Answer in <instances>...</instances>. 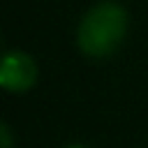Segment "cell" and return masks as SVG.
I'll use <instances>...</instances> for the list:
<instances>
[{
    "mask_svg": "<svg viewBox=\"0 0 148 148\" xmlns=\"http://www.w3.org/2000/svg\"><path fill=\"white\" fill-rule=\"evenodd\" d=\"M0 141H2V148H12V134H9V125L7 123L0 125Z\"/></svg>",
    "mask_w": 148,
    "mask_h": 148,
    "instance_id": "obj_3",
    "label": "cell"
},
{
    "mask_svg": "<svg viewBox=\"0 0 148 148\" xmlns=\"http://www.w3.org/2000/svg\"><path fill=\"white\" fill-rule=\"evenodd\" d=\"M65 148H88V146H81V143H72V146H65Z\"/></svg>",
    "mask_w": 148,
    "mask_h": 148,
    "instance_id": "obj_4",
    "label": "cell"
},
{
    "mask_svg": "<svg viewBox=\"0 0 148 148\" xmlns=\"http://www.w3.org/2000/svg\"><path fill=\"white\" fill-rule=\"evenodd\" d=\"M127 12L120 2L104 0L90 7L76 30L79 49L90 58L111 56L127 35Z\"/></svg>",
    "mask_w": 148,
    "mask_h": 148,
    "instance_id": "obj_1",
    "label": "cell"
},
{
    "mask_svg": "<svg viewBox=\"0 0 148 148\" xmlns=\"http://www.w3.org/2000/svg\"><path fill=\"white\" fill-rule=\"evenodd\" d=\"M37 81V65L23 51H7L0 65V86L9 92H23Z\"/></svg>",
    "mask_w": 148,
    "mask_h": 148,
    "instance_id": "obj_2",
    "label": "cell"
}]
</instances>
